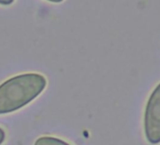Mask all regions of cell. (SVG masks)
<instances>
[{
  "label": "cell",
  "mask_w": 160,
  "mask_h": 145,
  "mask_svg": "<svg viewBox=\"0 0 160 145\" xmlns=\"http://www.w3.org/2000/svg\"><path fill=\"white\" fill-rule=\"evenodd\" d=\"M47 86L46 78L40 72H24L0 84V115L25 108L38 98Z\"/></svg>",
  "instance_id": "1"
},
{
  "label": "cell",
  "mask_w": 160,
  "mask_h": 145,
  "mask_svg": "<svg viewBox=\"0 0 160 145\" xmlns=\"http://www.w3.org/2000/svg\"><path fill=\"white\" fill-rule=\"evenodd\" d=\"M144 134L151 144L160 143V83L150 94L144 111Z\"/></svg>",
  "instance_id": "2"
},
{
  "label": "cell",
  "mask_w": 160,
  "mask_h": 145,
  "mask_svg": "<svg viewBox=\"0 0 160 145\" xmlns=\"http://www.w3.org/2000/svg\"><path fill=\"white\" fill-rule=\"evenodd\" d=\"M34 145H72V144L59 138H56L52 136H42L35 140Z\"/></svg>",
  "instance_id": "3"
},
{
  "label": "cell",
  "mask_w": 160,
  "mask_h": 145,
  "mask_svg": "<svg viewBox=\"0 0 160 145\" xmlns=\"http://www.w3.org/2000/svg\"><path fill=\"white\" fill-rule=\"evenodd\" d=\"M6 137H7L6 131H5L2 127H0V145H2V144L5 142Z\"/></svg>",
  "instance_id": "4"
},
{
  "label": "cell",
  "mask_w": 160,
  "mask_h": 145,
  "mask_svg": "<svg viewBox=\"0 0 160 145\" xmlns=\"http://www.w3.org/2000/svg\"><path fill=\"white\" fill-rule=\"evenodd\" d=\"M15 0H0V5L1 6H11L13 4Z\"/></svg>",
  "instance_id": "5"
},
{
  "label": "cell",
  "mask_w": 160,
  "mask_h": 145,
  "mask_svg": "<svg viewBox=\"0 0 160 145\" xmlns=\"http://www.w3.org/2000/svg\"><path fill=\"white\" fill-rule=\"evenodd\" d=\"M46 1L51 2V3H61L64 1V0H46Z\"/></svg>",
  "instance_id": "6"
}]
</instances>
